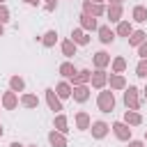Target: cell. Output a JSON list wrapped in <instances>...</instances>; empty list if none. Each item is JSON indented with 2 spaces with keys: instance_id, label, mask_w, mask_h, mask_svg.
<instances>
[{
  "instance_id": "obj_1",
  "label": "cell",
  "mask_w": 147,
  "mask_h": 147,
  "mask_svg": "<svg viewBox=\"0 0 147 147\" xmlns=\"http://www.w3.org/2000/svg\"><path fill=\"white\" fill-rule=\"evenodd\" d=\"M113 106H115L113 94H110V92H103V94L99 96V108H101L103 113H110V110H113Z\"/></svg>"
},
{
  "instance_id": "obj_2",
  "label": "cell",
  "mask_w": 147,
  "mask_h": 147,
  "mask_svg": "<svg viewBox=\"0 0 147 147\" xmlns=\"http://www.w3.org/2000/svg\"><path fill=\"white\" fill-rule=\"evenodd\" d=\"M46 96H48V103H51V108H53V110H62V106H60V101L55 99L53 90H46Z\"/></svg>"
},
{
  "instance_id": "obj_3",
  "label": "cell",
  "mask_w": 147,
  "mask_h": 147,
  "mask_svg": "<svg viewBox=\"0 0 147 147\" xmlns=\"http://www.w3.org/2000/svg\"><path fill=\"white\" fill-rule=\"evenodd\" d=\"M99 34H101V41H103V44L113 41V30H108V28H101V30H99Z\"/></svg>"
},
{
  "instance_id": "obj_4",
  "label": "cell",
  "mask_w": 147,
  "mask_h": 147,
  "mask_svg": "<svg viewBox=\"0 0 147 147\" xmlns=\"http://www.w3.org/2000/svg\"><path fill=\"white\" fill-rule=\"evenodd\" d=\"M113 129H115V133H117L122 140H126V138H129V131H126V126H124V124H115Z\"/></svg>"
},
{
  "instance_id": "obj_5",
  "label": "cell",
  "mask_w": 147,
  "mask_h": 147,
  "mask_svg": "<svg viewBox=\"0 0 147 147\" xmlns=\"http://www.w3.org/2000/svg\"><path fill=\"white\" fill-rule=\"evenodd\" d=\"M48 138H51V142H53L55 147H67V142H64V138H62V136H57V133H51Z\"/></svg>"
},
{
  "instance_id": "obj_6",
  "label": "cell",
  "mask_w": 147,
  "mask_h": 147,
  "mask_svg": "<svg viewBox=\"0 0 147 147\" xmlns=\"http://www.w3.org/2000/svg\"><path fill=\"white\" fill-rule=\"evenodd\" d=\"M106 129H108V126H106L103 122H96V124H94V136H96V138H101V136L106 133Z\"/></svg>"
},
{
  "instance_id": "obj_7",
  "label": "cell",
  "mask_w": 147,
  "mask_h": 147,
  "mask_svg": "<svg viewBox=\"0 0 147 147\" xmlns=\"http://www.w3.org/2000/svg\"><path fill=\"white\" fill-rule=\"evenodd\" d=\"M124 99H126V106H129V103H131V106H133V108H136V90H133V87H131V90H129V92H126V96H124Z\"/></svg>"
},
{
  "instance_id": "obj_8",
  "label": "cell",
  "mask_w": 147,
  "mask_h": 147,
  "mask_svg": "<svg viewBox=\"0 0 147 147\" xmlns=\"http://www.w3.org/2000/svg\"><path fill=\"white\" fill-rule=\"evenodd\" d=\"M133 16H136V21H145V18H147V11H145L142 7H136V11H133Z\"/></svg>"
},
{
  "instance_id": "obj_9",
  "label": "cell",
  "mask_w": 147,
  "mask_h": 147,
  "mask_svg": "<svg viewBox=\"0 0 147 147\" xmlns=\"http://www.w3.org/2000/svg\"><path fill=\"white\" fill-rule=\"evenodd\" d=\"M71 37H74V39H76V41H78V44H85V41H87V37H85V34H83V32H80V30H76V32H74V34H71Z\"/></svg>"
},
{
  "instance_id": "obj_10",
  "label": "cell",
  "mask_w": 147,
  "mask_h": 147,
  "mask_svg": "<svg viewBox=\"0 0 147 147\" xmlns=\"http://www.w3.org/2000/svg\"><path fill=\"white\" fill-rule=\"evenodd\" d=\"M76 99H78V101H85V99H87V90H85V87H78V90H76Z\"/></svg>"
},
{
  "instance_id": "obj_11",
  "label": "cell",
  "mask_w": 147,
  "mask_h": 147,
  "mask_svg": "<svg viewBox=\"0 0 147 147\" xmlns=\"http://www.w3.org/2000/svg\"><path fill=\"white\" fill-rule=\"evenodd\" d=\"M60 71H62L64 76H74V67H71V64H62V67H60Z\"/></svg>"
},
{
  "instance_id": "obj_12",
  "label": "cell",
  "mask_w": 147,
  "mask_h": 147,
  "mask_svg": "<svg viewBox=\"0 0 147 147\" xmlns=\"http://www.w3.org/2000/svg\"><path fill=\"white\" fill-rule=\"evenodd\" d=\"M62 48H64V53H67V55H74V51H76L71 41H64V46H62Z\"/></svg>"
},
{
  "instance_id": "obj_13",
  "label": "cell",
  "mask_w": 147,
  "mask_h": 147,
  "mask_svg": "<svg viewBox=\"0 0 147 147\" xmlns=\"http://www.w3.org/2000/svg\"><path fill=\"white\" fill-rule=\"evenodd\" d=\"M57 92H60V96H69V85H57Z\"/></svg>"
},
{
  "instance_id": "obj_14",
  "label": "cell",
  "mask_w": 147,
  "mask_h": 147,
  "mask_svg": "<svg viewBox=\"0 0 147 147\" xmlns=\"http://www.w3.org/2000/svg\"><path fill=\"white\" fill-rule=\"evenodd\" d=\"M55 37H57L55 32H48V34H46V39H44V44H46V46H51V44L55 41Z\"/></svg>"
},
{
  "instance_id": "obj_15",
  "label": "cell",
  "mask_w": 147,
  "mask_h": 147,
  "mask_svg": "<svg viewBox=\"0 0 147 147\" xmlns=\"http://www.w3.org/2000/svg\"><path fill=\"white\" fill-rule=\"evenodd\" d=\"M142 37H145V32H136V34L131 37V44H140V41H142Z\"/></svg>"
},
{
  "instance_id": "obj_16",
  "label": "cell",
  "mask_w": 147,
  "mask_h": 147,
  "mask_svg": "<svg viewBox=\"0 0 147 147\" xmlns=\"http://www.w3.org/2000/svg\"><path fill=\"white\" fill-rule=\"evenodd\" d=\"M83 25H85V28H94V18H90V16H83Z\"/></svg>"
},
{
  "instance_id": "obj_17",
  "label": "cell",
  "mask_w": 147,
  "mask_h": 147,
  "mask_svg": "<svg viewBox=\"0 0 147 147\" xmlns=\"http://www.w3.org/2000/svg\"><path fill=\"white\" fill-rule=\"evenodd\" d=\"M11 87H14V90H21V87H23V80H21V78H11Z\"/></svg>"
},
{
  "instance_id": "obj_18",
  "label": "cell",
  "mask_w": 147,
  "mask_h": 147,
  "mask_svg": "<svg viewBox=\"0 0 147 147\" xmlns=\"http://www.w3.org/2000/svg\"><path fill=\"white\" fill-rule=\"evenodd\" d=\"M14 103H16V99H14V94H7V96H5V106H9V108H11Z\"/></svg>"
},
{
  "instance_id": "obj_19",
  "label": "cell",
  "mask_w": 147,
  "mask_h": 147,
  "mask_svg": "<svg viewBox=\"0 0 147 147\" xmlns=\"http://www.w3.org/2000/svg\"><path fill=\"white\" fill-rule=\"evenodd\" d=\"M126 122H133V124H138V122H140V117H138L136 113H131V115L126 113Z\"/></svg>"
},
{
  "instance_id": "obj_20",
  "label": "cell",
  "mask_w": 147,
  "mask_h": 147,
  "mask_svg": "<svg viewBox=\"0 0 147 147\" xmlns=\"http://www.w3.org/2000/svg\"><path fill=\"white\" fill-rule=\"evenodd\" d=\"M138 76H147V62H140V67H138Z\"/></svg>"
},
{
  "instance_id": "obj_21",
  "label": "cell",
  "mask_w": 147,
  "mask_h": 147,
  "mask_svg": "<svg viewBox=\"0 0 147 147\" xmlns=\"http://www.w3.org/2000/svg\"><path fill=\"white\" fill-rule=\"evenodd\" d=\"M129 32H131L129 23H122V25H119V34H129Z\"/></svg>"
},
{
  "instance_id": "obj_22",
  "label": "cell",
  "mask_w": 147,
  "mask_h": 147,
  "mask_svg": "<svg viewBox=\"0 0 147 147\" xmlns=\"http://www.w3.org/2000/svg\"><path fill=\"white\" fill-rule=\"evenodd\" d=\"M106 60H108L106 53H99V55H96V64H106Z\"/></svg>"
},
{
  "instance_id": "obj_23",
  "label": "cell",
  "mask_w": 147,
  "mask_h": 147,
  "mask_svg": "<svg viewBox=\"0 0 147 147\" xmlns=\"http://www.w3.org/2000/svg\"><path fill=\"white\" fill-rule=\"evenodd\" d=\"M23 103H25V106H34V103H37V99H34V96H25V99H23Z\"/></svg>"
},
{
  "instance_id": "obj_24",
  "label": "cell",
  "mask_w": 147,
  "mask_h": 147,
  "mask_svg": "<svg viewBox=\"0 0 147 147\" xmlns=\"http://www.w3.org/2000/svg\"><path fill=\"white\" fill-rule=\"evenodd\" d=\"M78 124L85 129V126H87V115H78Z\"/></svg>"
},
{
  "instance_id": "obj_25",
  "label": "cell",
  "mask_w": 147,
  "mask_h": 147,
  "mask_svg": "<svg viewBox=\"0 0 147 147\" xmlns=\"http://www.w3.org/2000/svg\"><path fill=\"white\" fill-rule=\"evenodd\" d=\"M110 16H113V21H115V18L119 16V7H113V9H110Z\"/></svg>"
},
{
  "instance_id": "obj_26",
  "label": "cell",
  "mask_w": 147,
  "mask_h": 147,
  "mask_svg": "<svg viewBox=\"0 0 147 147\" xmlns=\"http://www.w3.org/2000/svg\"><path fill=\"white\" fill-rule=\"evenodd\" d=\"M64 126H67V122H64V117H57V129H62V131H64Z\"/></svg>"
},
{
  "instance_id": "obj_27",
  "label": "cell",
  "mask_w": 147,
  "mask_h": 147,
  "mask_svg": "<svg viewBox=\"0 0 147 147\" xmlns=\"http://www.w3.org/2000/svg\"><path fill=\"white\" fill-rule=\"evenodd\" d=\"M7 16H9V14H7V9H5V7H0V21H7Z\"/></svg>"
},
{
  "instance_id": "obj_28",
  "label": "cell",
  "mask_w": 147,
  "mask_h": 147,
  "mask_svg": "<svg viewBox=\"0 0 147 147\" xmlns=\"http://www.w3.org/2000/svg\"><path fill=\"white\" fill-rule=\"evenodd\" d=\"M101 83H103V76L96 74V76H94V85H101Z\"/></svg>"
},
{
  "instance_id": "obj_29",
  "label": "cell",
  "mask_w": 147,
  "mask_h": 147,
  "mask_svg": "<svg viewBox=\"0 0 147 147\" xmlns=\"http://www.w3.org/2000/svg\"><path fill=\"white\" fill-rule=\"evenodd\" d=\"M115 69H117V71L124 69V60H117V62H115Z\"/></svg>"
},
{
  "instance_id": "obj_30",
  "label": "cell",
  "mask_w": 147,
  "mask_h": 147,
  "mask_svg": "<svg viewBox=\"0 0 147 147\" xmlns=\"http://www.w3.org/2000/svg\"><path fill=\"white\" fill-rule=\"evenodd\" d=\"M87 74H90V71H80V74H78V78H76V80H85V78H87Z\"/></svg>"
},
{
  "instance_id": "obj_31",
  "label": "cell",
  "mask_w": 147,
  "mask_h": 147,
  "mask_svg": "<svg viewBox=\"0 0 147 147\" xmlns=\"http://www.w3.org/2000/svg\"><path fill=\"white\" fill-rule=\"evenodd\" d=\"M140 55H147V44H145V46L140 48Z\"/></svg>"
},
{
  "instance_id": "obj_32",
  "label": "cell",
  "mask_w": 147,
  "mask_h": 147,
  "mask_svg": "<svg viewBox=\"0 0 147 147\" xmlns=\"http://www.w3.org/2000/svg\"><path fill=\"white\" fill-rule=\"evenodd\" d=\"M53 7H55V2H53V0H48V9H53Z\"/></svg>"
},
{
  "instance_id": "obj_33",
  "label": "cell",
  "mask_w": 147,
  "mask_h": 147,
  "mask_svg": "<svg viewBox=\"0 0 147 147\" xmlns=\"http://www.w3.org/2000/svg\"><path fill=\"white\" fill-rule=\"evenodd\" d=\"M131 147H142V145H140V142H133V145H131Z\"/></svg>"
},
{
  "instance_id": "obj_34",
  "label": "cell",
  "mask_w": 147,
  "mask_h": 147,
  "mask_svg": "<svg viewBox=\"0 0 147 147\" xmlns=\"http://www.w3.org/2000/svg\"><path fill=\"white\" fill-rule=\"evenodd\" d=\"M25 2H30V5H37V0H25Z\"/></svg>"
},
{
  "instance_id": "obj_35",
  "label": "cell",
  "mask_w": 147,
  "mask_h": 147,
  "mask_svg": "<svg viewBox=\"0 0 147 147\" xmlns=\"http://www.w3.org/2000/svg\"><path fill=\"white\" fill-rule=\"evenodd\" d=\"M11 147H21V145H18V142H14V145H11Z\"/></svg>"
},
{
  "instance_id": "obj_36",
  "label": "cell",
  "mask_w": 147,
  "mask_h": 147,
  "mask_svg": "<svg viewBox=\"0 0 147 147\" xmlns=\"http://www.w3.org/2000/svg\"><path fill=\"white\" fill-rule=\"evenodd\" d=\"M0 136H2V126H0Z\"/></svg>"
},
{
  "instance_id": "obj_37",
  "label": "cell",
  "mask_w": 147,
  "mask_h": 147,
  "mask_svg": "<svg viewBox=\"0 0 147 147\" xmlns=\"http://www.w3.org/2000/svg\"><path fill=\"white\" fill-rule=\"evenodd\" d=\"M115 2H119V0H115Z\"/></svg>"
}]
</instances>
